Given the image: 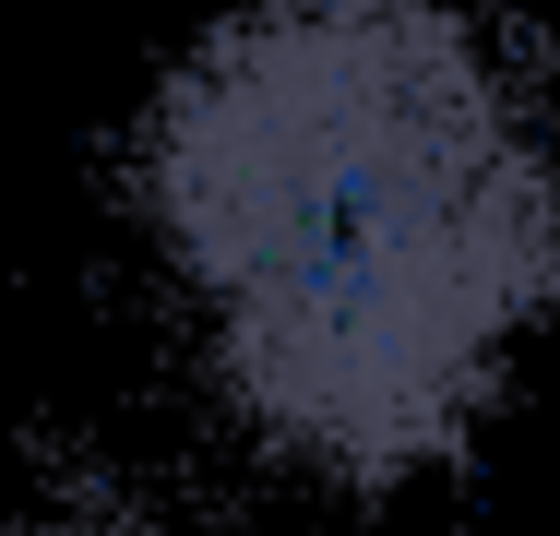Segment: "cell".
Instances as JSON below:
<instances>
[{
    "label": "cell",
    "instance_id": "obj_1",
    "mask_svg": "<svg viewBox=\"0 0 560 536\" xmlns=\"http://www.w3.org/2000/svg\"><path fill=\"white\" fill-rule=\"evenodd\" d=\"M131 203L215 406L335 501L453 477L560 322V119L477 0H226Z\"/></svg>",
    "mask_w": 560,
    "mask_h": 536
}]
</instances>
